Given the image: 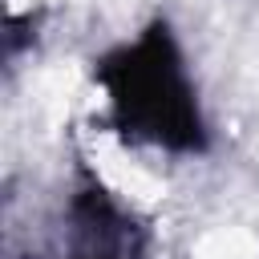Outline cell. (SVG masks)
Listing matches in <instances>:
<instances>
[{
  "instance_id": "6da1fadb",
  "label": "cell",
  "mask_w": 259,
  "mask_h": 259,
  "mask_svg": "<svg viewBox=\"0 0 259 259\" xmlns=\"http://www.w3.org/2000/svg\"><path fill=\"white\" fill-rule=\"evenodd\" d=\"M93 81L109 97V125L130 142H150L174 154L206 150V121L182 49L166 20H150L130 45L105 53Z\"/></svg>"
},
{
  "instance_id": "7a4b0ae2",
  "label": "cell",
  "mask_w": 259,
  "mask_h": 259,
  "mask_svg": "<svg viewBox=\"0 0 259 259\" xmlns=\"http://www.w3.org/2000/svg\"><path fill=\"white\" fill-rule=\"evenodd\" d=\"M146 227L93 178L69 198L65 259H146Z\"/></svg>"
}]
</instances>
